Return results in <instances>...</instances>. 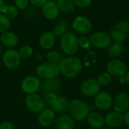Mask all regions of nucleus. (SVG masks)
I'll return each instance as SVG.
<instances>
[{
	"label": "nucleus",
	"instance_id": "nucleus-1",
	"mask_svg": "<svg viewBox=\"0 0 129 129\" xmlns=\"http://www.w3.org/2000/svg\"><path fill=\"white\" fill-rule=\"evenodd\" d=\"M58 66L60 72L69 79H73L77 76L82 69V61L77 57H66L61 60Z\"/></svg>",
	"mask_w": 129,
	"mask_h": 129
},
{
	"label": "nucleus",
	"instance_id": "nucleus-2",
	"mask_svg": "<svg viewBox=\"0 0 129 129\" xmlns=\"http://www.w3.org/2000/svg\"><path fill=\"white\" fill-rule=\"evenodd\" d=\"M70 112L72 117L77 120L82 121L85 119L90 114V106L85 101L75 99L70 104Z\"/></svg>",
	"mask_w": 129,
	"mask_h": 129
},
{
	"label": "nucleus",
	"instance_id": "nucleus-3",
	"mask_svg": "<svg viewBox=\"0 0 129 129\" xmlns=\"http://www.w3.org/2000/svg\"><path fill=\"white\" fill-rule=\"evenodd\" d=\"M60 48L67 55L76 54L79 48V39L76 36L70 32H67L60 38Z\"/></svg>",
	"mask_w": 129,
	"mask_h": 129
},
{
	"label": "nucleus",
	"instance_id": "nucleus-4",
	"mask_svg": "<svg viewBox=\"0 0 129 129\" xmlns=\"http://www.w3.org/2000/svg\"><path fill=\"white\" fill-rule=\"evenodd\" d=\"M37 75L45 79H55L60 73V68L57 64L50 62L40 64L36 70Z\"/></svg>",
	"mask_w": 129,
	"mask_h": 129
},
{
	"label": "nucleus",
	"instance_id": "nucleus-5",
	"mask_svg": "<svg viewBox=\"0 0 129 129\" xmlns=\"http://www.w3.org/2000/svg\"><path fill=\"white\" fill-rule=\"evenodd\" d=\"M129 34V23L120 21L115 24L111 29V37L115 42L122 43L128 38Z\"/></svg>",
	"mask_w": 129,
	"mask_h": 129
},
{
	"label": "nucleus",
	"instance_id": "nucleus-6",
	"mask_svg": "<svg viewBox=\"0 0 129 129\" xmlns=\"http://www.w3.org/2000/svg\"><path fill=\"white\" fill-rule=\"evenodd\" d=\"M20 59L19 51L13 48L5 51L2 56L4 65L10 70L17 69L20 63Z\"/></svg>",
	"mask_w": 129,
	"mask_h": 129
},
{
	"label": "nucleus",
	"instance_id": "nucleus-7",
	"mask_svg": "<svg viewBox=\"0 0 129 129\" xmlns=\"http://www.w3.org/2000/svg\"><path fill=\"white\" fill-rule=\"evenodd\" d=\"M90 41L94 47L104 49L110 47L112 42V37L108 33L97 32L91 36Z\"/></svg>",
	"mask_w": 129,
	"mask_h": 129
},
{
	"label": "nucleus",
	"instance_id": "nucleus-8",
	"mask_svg": "<svg viewBox=\"0 0 129 129\" xmlns=\"http://www.w3.org/2000/svg\"><path fill=\"white\" fill-rule=\"evenodd\" d=\"M26 106L27 108L33 113H41L45 110L46 103L44 99H42L38 94H29L25 100Z\"/></svg>",
	"mask_w": 129,
	"mask_h": 129
},
{
	"label": "nucleus",
	"instance_id": "nucleus-9",
	"mask_svg": "<svg viewBox=\"0 0 129 129\" xmlns=\"http://www.w3.org/2000/svg\"><path fill=\"white\" fill-rule=\"evenodd\" d=\"M107 70L112 76L119 79L121 77L125 76L127 73V67L122 60L113 59L108 63Z\"/></svg>",
	"mask_w": 129,
	"mask_h": 129
},
{
	"label": "nucleus",
	"instance_id": "nucleus-10",
	"mask_svg": "<svg viewBox=\"0 0 129 129\" xmlns=\"http://www.w3.org/2000/svg\"><path fill=\"white\" fill-rule=\"evenodd\" d=\"M81 91L87 97L96 96L101 90V85L94 79H87L81 84Z\"/></svg>",
	"mask_w": 129,
	"mask_h": 129
},
{
	"label": "nucleus",
	"instance_id": "nucleus-11",
	"mask_svg": "<svg viewBox=\"0 0 129 129\" xmlns=\"http://www.w3.org/2000/svg\"><path fill=\"white\" fill-rule=\"evenodd\" d=\"M73 28L79 33L88 34L92 30L93 26L88 18L84 16H78L73 23Z\"/></svg>",
	"mask_w": 129,
	"mask_h": 129
},
{
	"label": "nucleus",
	"instance_id": "nucleus-12",
	"mask_svg": "<svg viewBox=\"0 0 129 129\" xmlns=\"http://www.w3.org/2000/svg\"><path fill=\"white\" fill-rule=\"evenodd\" d=\"M113 99L108 92H99L94 98V105L100 110H108L113 105Z\"/></svg>",
	"mask_w": 129,
	"mask_h": 129
},
{
	"label": "nucleus",
	"instance_id": "nucleus-13",
	"mask_svg": "<svg viewBox=\"0 0 129 129\" xmlns=\"http://www.w3.org/2000/svg\"><path fill=\"white\" fill-rule=\"evenodd\" d=\"M40 81L35 76H26L21 83V88L23 91L27 94H33L36 93L40 88Z\"/></svg>",
	"mask_w": 129,
	"mask_h": 129
},
{
	"label": "nucleus",
	"instance_id": "nucleus-14",
	"mask_svg": "<svg viewBox=\"0 0 129 129\" xmlns=\"http://www.w3.org/2000/svg\"><path fill=\"white\" fill-rule=\"evenodd\" d=\"M113 105L115 111L125 113L129 110V96L125 92H120L113 99Z\"/></svg>",
	"mask_w": 129,
	"mask_h": 129
},
{
	"label": "nucleus",
	"instance_id": "nucleus-15",
	"mask_svg": "<svg viewBox=\"0 0 129 129\" xmlns=\"http://www.w3.org/2000/svg\"><path fill=\"white\" fill-rule=\"evenodd\" d=\"M42 12L43 16L50 20H55L59 14V9L57 3L54 1H48L42 7Z\"/></svg>",
	"mask_w": 129,
	"mask_h": 129
},
{
	"label": "nucleus",
	"instance_id": "nucleus-16",
	"mask_svg": "<svg viewBox=\"0 0 129 129\" xmlns=\"http://www.w3.org/2000/svg\"><path fill=\"white\" fill-rule=\"evenodd\" d=\"M105 123L111 128H117L120 126L124 121V116L121 113L112 111L107 114L104 118Z\"/></svg>",
	"mask_w": 129,
	"mask_h": 129
},
{
	"label": "nucleus",
	"instance_id": "nucleus-17",
	"mask_svg": "<svg viewBox=\"0 0 129 129\" xmlns=\"http://www.w3.org/2000/svg\"><path fill=\"white\" fill-rule=\"evenodd\" d=\"M61 88V82L59 79H47L42 88V91L45 95L48 94H56L60 88Z\"/></svg>",
	"mask_w": 129,
	"mask_h": 129
},
{
	"label": "nucleus",
	"instance_id": "nucleus-18",
	"mask_svg": "<svg viewBox=\"0 0 129 129\" xmlns=\"http://www.w3.org/2000/svg\"><path fill=\"white\" fill-rule=\"evenodd\" d=\"M88 123L93 129H101L105 125L104 117L98 112H93L87 117Z\"/></svg>",
	"mask_w": 129,
	"mask_h": 129
},
{
	"label": "nucleus",
	"instance_id": "nucleus-19",
	"mask_svg": "<svg viewBox=\"0 0 129 129\" xmlns=\"http://www.w3.org/2000/svg\"><path fill=\"white\" fill-rule=\"evenodd\" d=\"M56 37L54 36L52 32H46L44 33L39 38V45L42 48L45 50H49L55 44Z\"/></svg>",
	"mask_w": 129,
	"mask_h": 129
},
{
	"label": "nucleus",
	"instance_id": "nucleus-20",
	"mask_svg": "<svg viewBox=\"0 0 129 129\" xmlns=\"http://www.w3.org/2000/svg\"><path fill=\"white\" fill-rule=\"evenodd\" d=\"M54 120V111L51 109H46L40 113L39 122L43 127H48L51 125Z\"/></svg>",
	"mask_w": 129,
	"mask_h": 129
},
{
	"label": "nucleus",
	"instance_id": "nucleus-21",
	"mask_svg": "<svg viewBox=\"0 0 129 129\" xmlns=\"http://www.w3.org/2000/svg\"><path fill=\"white\" fill-rule=\"evenodd\" d=\"M0 41L6 47L14 48L17 46L18 43V38L16 36V34H14V33L7 31L1 35Z\"/></svg>",
	"mask_w": 129,
	"mask_h": 129
},
{
	"label": "nucleus",
	"instance_id": "nucleus-22",
	"mask_svg": "<svg viewBox=\"0 0 129 129\" xmlns=\"http://www.w3.org/2000/svg\"><path fill=\"white\" fill-rule=\"evenodd\" d=\"M52 110L57 113H65L70 109V104L67 98L62 96L57 97L56 101L51 105Z\"/></svg>",
	"mask_w": 129,
	"mask_h": 129
},
{
	"label": "nucleus",
	"instance_id": "nucleus-23",
	"mask_svg": "<svg viewBox=\"0 0 129 129\" xmlns=\"http://www.w3.org/2000/svg\"><path fill=\"white\" fill-rule=\"evenodd\" d=\"M56 129H74V121L68 116H61L56 121Z\"/></svg>",
	"mask_w": 129,
	"mask_h": 129
},
{
	"label": "nucleus",
	"instance_id": "nucleus-24",
	"mask_svg": "<svg viewBox=\"0 0 129 129\" xmlns=\"http://www.w3.org/2000/svg\"><path fill=\"white\" fill-rule=\"evenodd\" d=\"M57 5L60 11L64 14H70L74 11L75 4L73 0H57Z\"/></svg>",
	"mask_w": 129,
	"mask_h": 129
},
{
	"label": "nucleus",
	"instance_id": "nucleus-25",
	"mask_svg": "<svg viewBox=\"0 0 129 129\" xmlns=\"http://www.w3.org/2000/svg\"><path fill=\"white\" fill-rule=\"evenodd\" d=\"M68 29V24L65 20H59L57 23V25L54 27L53 33L55 37L57 38H61Z\"/></svg>",
	"mask_w": 129,
	"mask_h": 129
},
{
	"label": "nucleus",
	"instance_id": "nucleus-26",
	"mask_svg": "<svg viewBox=\"0 0 129 129\" xmlns=\"http://www.w3.org/2000/svg\"><path fill=\"white\" fill-rule=\"evenodd\" d=\"M124 52V47L122 43L115 42L110 45L108 54L112 57H117L121 56Z\"/></svg>",
	"mask_w": 129,
	"mask_h": 129
},
{
	"label": "nucleus",
	"instance_id": "nucleus-27",
	"mask_svg": "<svg viewBox=\"0 0 129 129\" xmlns=\"http://www.w3.org/2000/svg\"><path fill=\"white\" fill-rule=\"evenodd\" d=\"M2 13L9 19H14L19 14L18 8L15 5H5L3 9Z\"/></svg>",
	"mask_w": 129,
	"mask_h": 129
},
{
	"label": "nucleus",
	"instance_id": "nucleus-28",
	"mask_svg": "<svg viewBox=\"0 0 129 129\" xmlns=\"http://www.w3.org/2000/svg\"><path fill=\"white\" fill-rule=\"evenodd\" d=\"M47 59L50 63H55L59 65V63L61 62L62 59V55L57 51L52 50V51H49L47 53Z\"/></svg>",
	"mask_w": 129,
	"mask_h": 129
},
{
	"label": "nucleus",
	"instance_id": "nucleus-29",
	"mask_svg": "<svg viewBox=\"0 0 129 129\" xmlns=\"http://www.w3.org/2000/svg\"><path fill=\"white\" fill-rule=\"evenodd\" d=\"M11 28V20L5 15L0 14V33H3Z\"/></svg>",
	"mask_w": 129,
	"mask_h": 129
},
{
	"label": "nucleus",
	"instance_id": "nucleus-30",
	"mask_svg": "<svg viewBox=\"0 0 129 129\" xmlns=\"http://www.w3.org/2000/svg\"><path fill=\"white\" fill-rule=\"evenodd\" d=\"M98 82L100 84V85L106 86L109 85L112 81V76L109 73H101L97 79Z\"/></svg>",
	"mask_w": 129,
	"mask_h": 129
},
{
	"label": "nucleus",
	"instance_id": "nucleus-31",
	"mask_svg": "<svg viewBox=\"0 0 129 129\" xmlns=\"http://www.w3.org/2000/svg\"><path fill=\"white\" fill-rule=\"evenodd\" d=\"M19 54L20 55V57L22 58H29V57L32 56L33 54V49L31 47L28 46V45H25L20 48V51H19Z\"/></svg>",
	"mask_w": 129,
	"mask_h": 129
},
{
	"label": "nucleus",
	"instance_id": "nucleus-32",
	"mask_svg": "<svg viewBox=\"0 0 129 129\" xmlns=\"http://www.w3.org/2000/svg\"><path fill=\"white\" fill-rule=\"evenodd\" d=\"M91 41L86 36H82L79 39V46L83 49H89L91 47Z\"/></svg>",
	"mask_w": 129,
	"mask_h": 129
},
{
	"label": "nucleus",
	"instance_id": "nucleus-33",
	"mask_svg": "<svg viewBox=\"0 0 129 129\" xmlns=\"http://www.w3.org/2000/svg\"><path fill=\"white\" fill-rule=\"evenodd\" d=\"M75 5H77L80 8H87L91 4L92 0H73Z\"/></svg>",
	"mask_w": 129,
	"mask_h": 129
},
{
	"label": "nucleus",
	"instance_id": "nucleus-34",
	"mask_svg": "<svg viewBox=\"0 0 129 129\" xmlns=\"http://www.w3.org/2000/svg\"><path fill=\"white\" fill-rule=\"evenodd\" d=\"M29 3V0H14L15 6L19 9H25Z\"/></svg>",
	"mask_w": 129,
	"mask_h": 129
},
{
	"label": "nucleus",
	"instance_id": "nucleus-35",
	"mask_svg": "<svg viewBox=\"0 0 129 129\" xmlns=\"http://www.w3.org/2000/svg\"><path fill=\"white\" fill-rule=\"evenodd\" d=\"M56 95L55 94H48L46 95H45V103L50 104V105H52L54 101H56Z\"/></svg>",
	"mask_w": 129,
	"mask_h": 129
},
{
	"label": "nucleus",
	"instance_id": "nucleus-36",
	"mask_svg": "<svg viewBox=\"0 0 129 129\" xmlns=\"http://www.w3.org/2000/svg\"><path fill=\"white\" fill-rule=\"evenodd\" d=\"M30 3L32 5L36 8H40L42 7L47 2L48 0H29Z\"/></svg>",
	"mask_w": 129,
	"mask_h": 129
},
{
	"label": "nucleus",
	"instance_id": "nucleus-37",
	"mask_svg": "<svg viewBox=\"0 0 129 129\" xmlns=\"http://www.w3.org/2000/svg\"><path fill=\"white\" fill-rule=\"evenodd\" d=\"M0 129H14V126L10 122L5 121L0 124Z\"/></svg>",
	"mask_w": 129,
	"mask_h": 129
},
{
	"label": "nucleus",
	"instance_id": "nucleus-38",
	"mask_svg": "<svg viewBox=\"0 0 129 129\" xmlns=\"http://www.w3.org/2000/svg\"><path fill=\"white\" fill-rule=\"evenodd\" d=\"M124 121H125V124L128 125V127L129 128V110L125 113V115H124Z\"/></svg>",
	"mask_w": 129,
	"mask_h": 129
},
{
	"label": "nucleus",
	"instance_id": "nucleus-39",
	"mask_svg": "<svg viewBox=\"0 0 129 129\" xmlns=\"http://www.w3.org/2000/svg\"><path fill=\"white\" fill-rule=\"evenodd\" d=\"M5 6V3L4 0H0V14L3 11V9Z\"/></svg>",
	"mask_w": 129,
	"mask_h": 129
},
{
	"label": "nucleus",
	"instance_id": "nucleus-40",
	"mask_svg": "<svg viewBox=\"0 0 129 129\" xmlns=\"http://www.w3.org/2000/svg\"><path fill=\"white\" fill-rule=\"evenodd\" d=\"M125 82H126L128 84H129V72L126 73V75H125Z\"/></svg>",
	"mask_w": 129,
	"mask_h": 129
},
{
	"label": "nucleus",
	"instance_id": "nucleus-41",
	"mask_svg": "<svg viewBox=\"0 0 129 129\" xmlns=\"http://www.w3.org/2000/svg\"><path fill=\"white\" fill-rule=\"evenodd\" d=\"M1 53H2V46H1V44H0V55H1Z\"/></svg>",
	"mask_w": 129,
	"mask_h": 129
},
{
	"label": "nucleus",
	"instance_id": "nucleus-42",
	"mask_svg": "<svg viewBox=\"0 0 129 129\" xmlns=\"http://www.w3.org/2000/svg\"><path fill=\"white\" fill-rule=\"evenodd\" d=\"M128 23H129V22H128Z\"/></svg>",
	"mask_w": 129,
	"mask_h": 129
}]
</instances>
